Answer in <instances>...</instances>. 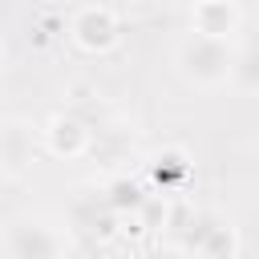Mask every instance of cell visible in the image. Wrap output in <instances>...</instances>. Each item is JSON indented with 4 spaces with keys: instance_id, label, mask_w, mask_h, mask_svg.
Segmentation results:
<instances>
[{
    "instance_id": "1",
    "label": "cell",
    "mask_w": 259,
    "mask_h": 259,
    "mask_svg": "<svg viewBox=\"0 0 259 259\" xmlns=\"http://www.w3.org/2000/svg\"><path fill=\"white\" fill-rule=\"evenodd\" d=\"M174 251L182 259H235L239 255V231L219 210H190L178 227Z\"/></svg>"
},
{
    "instance_id": "2",
    "label": "cell",
    "mask_w": 259,
    "mask_h": 259,
    "mask_svg": "<svg viewBox=\"0 0 259 259\" xmlns=\"http://www.w3.org/2000/svg\"><path fill=\"white\" fill-rule=\"evenodd\" d=\"M174 65L178 73L198 85V89H219L231 81L235 73V45L231 40H210V36H182L174 49Z\"/></svg>"
},
{
    "instance_id": "3",
    "label": "cell",
    "mask_w": 259,
    "mask_h": 259,
    "mask_svg": "<svg viewBox=\"0 0 259 259\" xmlns=\"http://www.w3.org/2000/svg\"><path fill=\"white\" fill-rule=\"evenodd\" d=\"M65 231L45 214H16L0 235L4 259H65Z\"/></svg>"
},
{
    "instance_id": "4",
    "label": "cell",
    "mask_w": 259,
    "mask_h": 259,
    "mask_svg": "<svg viewBox=\"0 0 259 259\" xmlns=\"http://www.w3.org/2000/svg\"><path fill=\"white\" fill-rule=\"evenodd\" d=\"M69 36L85 49V53H105L117 45L121 36V24H117V12L109 4H81L73 8L69 16Z\"/></svg>"
},
{
    "instance_id": "5",
    "label": "cell",
    "mask_w": 259,
    "mask_h": 259,
    "mask_svg": "<svg viewBox=\"0 0 259 259\" xmlns=\"http://www.w3.org/2000/svg\"><path fill=\"white\" fill-rule=\"evenodd\" d=\"M243 28V8L235 0H202L190 8V32L210 40H231Z\"/></svg>"
},
{
    "instance_id": "6",
    "label": "cell",
    "mask_w": 259,
    "mask_h": 259,
    "mask_svg": "<svg viewBox=\"0 0 259 259\" xmlns=\"http://www.w3.org/2000/svg\"><path fill=\"white\" fill-rule=\"evenodd\" d=\"M89 142H93V130H89L81 117H73V113H53L49 125H45V146H49V154H57V158H65V162L81 158V154L89 150Z\"/></svg>"
},
{
    "instance_id": "7",
    "label": "cell",
    "mask_w": 259,
    "mask_h": 259,
    "mask_svg": "<svg viewBox=\"0 0 259 259\" xmlns=\"http://www.w3.org/2000/svg\"><path fill=\"white\" fill-rule=\"evenodd\" d=\"M97 198H101V206H105L113 219H138L154 194L146 190V182H138V178H130V174H117V178H109V182L101 186Z\"/></svg>"
},
{
    "instance_id": "8",
    "label": "cell",
    "mask_w": 259,
    "mask_h": 259,
    "mask_svg": "<svg viewBox=\"0 0 259 259\" xmlns=\"http://www.w3.org/2000/svg\"><path fill=\"white\" fill-rule=\"evenodd\" d=\"M146 178L158 194H178L190 182V158L182 150H162L146 162Z\"/></svg>"
},
{
    "instance_id": "9",
    "label": "cell",
    "mask_w": 259,
    "mask_h": 259,
    "mask_svg": "<svg viewBox=\"0 0 259 259\" xmlns=\"http://www.w3.org/2000/svg\"><path fill=\"white\" fill-rule=\"evenodd\" d=\"M231 85H239L243 93H259V36L247 40L243 49H235V73Z\"/></svg>"
},
{
    "instance_id": "10",
    "label": "cell",
    "mask_w": 259,
    "mask_h": 259,
    "mask_svg": "<svg viewBox=\"0 0 259 259\" xmlns=\"http://www.w3.org/2000/svg\"><path fill=\"white\" fill-rule=\"evenodd\" d=\"M57 32H65V20H57V12H40V16L32 20V36H36V45H49Z\"/></svg>"
},
{
    "instance_id": "11",
    "label": "cell",
    "mask_w": 259,
    "mask_h": 259,
    "mask_svg": "<svg viewBox=\"0 0 259 259\" xmlns=\"http://www.w3.org/2000/svg\"><path fill=\"white\" fill-rule=\"evenodd\" d=\"M134 259H182L174 247H150V251H138Z\"/></svg>"
},
{
    "instance_id": "12",
    "label": "cell",
    "mask_w": 259,
    "mask_h": 259,
    "mask_svg": "<svg viewBox=\"0 0 259 259\" xmlns=\"http://www.w3.org/2000/svg\"><path fill=\"white\" fill-rule=\"evenodd\" d=\"M8 162V150H4V134H0V166Z\"/></svg>"
}]
</instances>
